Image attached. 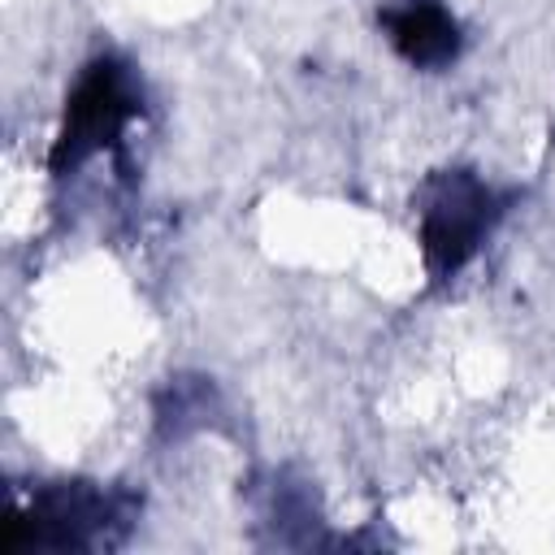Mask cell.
I'll return each mask as SVG.
<instances>
[{"label": "cell", "instance_id": "cell-2", "mask_svg": "<svg viewBox=\"0 0 555 555\" xmlns=\"http://www.w3.org/2000/svg\"><path fill=\"white\" fill-rule=\"evenodd\" d=\"M490 195L477 182H451V191H442L434 199V208L425 212V251L438 269H455L473 247L477 234L486 225V208Z\"/></svg>", "mask_w": 555, "mask_h": 555}, {"label": "cell", "instance_id": "cell-3", "mask_svg": "<svg viewBox=\"0 0 555 555\" xmlns=\"http://www.w3.org/2000/svg\"><path fill=\"white\" fill-rule=\"evenodd\" d=\"M395 48L416 65H438L455 52V22L434 0H412L408 9L390 13Z\"/></svg>", "mask_w": 555, "mask_h": 555}, {"label": "cell", "instance_id": "cell-1", "mask_svg": "<svg viewBox=\"0 0 555 555\" xmlns=\"http://www.w3.org/2000/svg\"><path fill=\"white\" fill-rule=\"evenodd\" d=\"M134 113V95H130V82L117 65H95L78 91L69 95V108H65V126H61V139H56V165H78L82 156H91L95 147L113 143L121 134V126L130 121Z\"/></svg>", "mask_w": 555, "mask_h": 555}]
</instances>
